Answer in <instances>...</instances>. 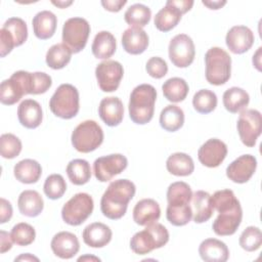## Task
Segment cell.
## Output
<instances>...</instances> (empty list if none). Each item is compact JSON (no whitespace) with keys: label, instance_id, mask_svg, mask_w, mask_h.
Instances as JSON below:
<instances>
[{"label":"cell","instance_id":"obj_22","mask_svg":"<svg viewBox=\"0 0 262 262\" xmlns=\"http://www.w3.org/2000/svg\"><path fill=\"white\" fill-rule=\"evenodd\" d=\"M161 217V208L152 199H143L136 203L133 209V220L136 224L146 226Z\"/></svg>","mask_w":262,"mask_h":262},{"label":"cell","instance_id":"obj_40","mask_svg":"<svg viewBox=\"0 0 262 262\" xmlns=\"http://www.w3.org/2000/svg\"><path fill=\"white\" fill-rule=\"evenodd\" d=\"M217 96L209 89H201L192 97L193 108L200 114H209L217 106Z\"/></svg>","mask_w":262,"mask_h":262},{"label":"cell","instance_id":"obj_54","mask_svg":"<svg viewBox=\"0 0 262 262\" xmlns=\"http://www.w3.org/2000/svg\"><path fill=\"white\" fill-rule=\"evenodd\" d=\"M202 3L207 6L209 9H219L221 8L222 6H224L226 4V1H220V0H217V1H202Z\"/></svg>","mask_w":262,"mask_h":262},{"label":"cell","instance_id":"obj_5","mask_svg":"<svg viewBox=\"0 0 262 262\" xmlns=\"http://www.w3.org/2000/svg\"><path fill=\"white\" fill-rule=\"evenodd\" d=\"M49 108L58 118L64 120L74 118L80 110L78 89L68 83L59 85L49 100Z\"/></svg>","mask_w":262,"mask_h":262},{"label":"cell","instance_id":"obj_48","mask_svg":"<svg viewBox=\"0 0 262 262\" xmlns=\"http://www.w3.org/2000/svg\"><path fill=\"white\" fill-rule=\"evenodd\" d=\"M145 70L150 77L155 79H161L168 73V66L163 58L154 56L146 61Z\"/></svg>","mask_w":262,"mask_h":262},{"label":"cell","instance_id":"obj_38","mask_svg":"<svg viewBox=\"0 0 262 262\" xmlns=\"http://www.w3.org/2000/svg\"><path fill=\"white\" fill-rule=\"evenodd\" d=\"M151 17V11L150 9L141 3H135L131 5L124 14L125 21L130 27H138L142 28L145 27Z\"/></svg>","mask_w":262,"mask_h":262},{"label":"cell","instance_id":"obj_32","mask_svg":"<svg viewBox=\"0 0 262 262\" xmlns=\"http://www.w3.org/2000/svg\"><path fill=\"white\" fill-rule=\"evenodd\" d=\"M184 124V113L182 108L175 104L165 106L160 114L161 127L169 132L179 130Z\"/></svg>","mask_w":262,"mask_h":262},{"label":"cell","instance_id":"obj_50","mask_svg":"<svg viewBox=\"0 0 262 262\" xmlns=\"http://www.w3.org/2000/svg\"><path fill=\"white\" fill-rule=\"evenodd\" d=\"M12 217V206L4 198L0 199V223L3 224L9 221Z\"/></svg>","mask_w":262,"mask_h":262},{"label":"cell","instance_id":"obj_49","mask_svg":"<svg viewBox=\"0 0 262 262\" xmlns=\"http://www.w3.org/2000/svg\"><path fill=\"white\" fill-rule=\"evenodd\" d=\"M15 47L14 40L11 35L3 28L0 30V55L1 57L6 56Z\"/></svg>","mask_w":262,"mask_h":262},{"label":"cell","instance_id":"obj_29","mask_svg":"<svg viewBox=\"0 0 262 262\" xmlns=\"http://www.w3.org/2000/svg\"><path fill=\"white\" fill-rule=\"evenodd\" d=\"M222 100L226 111L231 114H236L244 111L248 106L250 102V96L249 93L243 88L231 87L223 93Z\"/></svg>","mask_w":262,"mask_h":262},{"label":"cell","instance_id":"obj_58","mask_svg":"<svg viewBox=\"0 0 262 262\" xmlns=\"http://www.w3.org/2000/svg\"><path fill=\"white\" fill-rule=\"evenodd\" d=\"M78 261H100V259L98 257L95 256H90V255H85V256H81L78 258Z\"/></svg>","mask_w":262,"mask_h":262},{"label":"cell","instance_id":"obj_2","mask_svg":"<svg viewBox=\"0 0 262 262\" xmlns=\"http://www.w3.org/2000/svg\"><path fill=\"white\" fill-rule=\"evenodd\" d=\"M157 90L149 84L136 86L129 98L128 111L131 121L138 125H144L151 121L155 113Z\"/></svg>","mask_w":262,"mask_h":262},{"label":"cell","instance_id":"obj_20","mask_svg":"<svg viewBox=\"0 0 262 262\" xmlns=\"http://www.w3.org/2000/svg\"><path fill=\"white\" fill-rule=\"evenodd\" d=\"M17 118L21 126L35 129L42 123L43 113L40 103L34 99L23 100L17 107Z\"/></svg>","mask_w":262,"mask_h":262},{"label":"cell","instance_id":"obj_39","mask_svg":"<svg viewBox=\"0 0 262 262\" xmlns=\"http://www.w3.org/2000/svg\"><path fill=\"white\" fill-rule=\"evenodd\" d=\"M210 203L213 210L218 213L231 210L241 204L231 189L217 190L210 196Z\"/></svg>","mask_w":262,"mask_h":262},{"label":"cell","instance_id":"obj_26","mask_svg":"<svg viewBox=\"0 0 262 262\" xmlns=\"http://www.w3.org/2000/svg\"><path fill=\"white\" fill-rule=\"evenodd\" d=\"M13 174L16 180L25 184L36 183L41 175L42 168L41 165L32 159H25L19 161L14 165Z\"/></svg>","mask_w":262,"mask_h":262},{"label":"cell","instance_id":"obj_43","mask_svg":"<svg viewBox=\"0 0 262 262\" xmlns=\"http://www.w3.org/2000/svg\"><path fill=\"white\" fill-rule=\"evenodd\" d=\"M43 190L46 196L50 200L60 199L67 190V183L64 178L60 174L49 175L44 182Z\"/></svg>","mask_w":262,"mask_h":262},{"label":"cell","instance_id":"obj_45","mask_svg":"<svg viewBox=\"0 0 262 262\" xmlns=\"http://www.w3.org/2000/svg\"><path fill=\"white\" fill-rule=\"evenodd\" d=\"M239 246L247 252L257 251L262 244V232L259 227L248 226L241 234Z\"/></svg>","mask_w":262,"mask_h":262},{"label":"cell","instance_id":"obj_18","mask_svg":"<svg viewBox=\"0 0 262 262\" xmlns=\"http://www.w3.org/2000/svg\"><path fill=\"white\" fill-rule=\"evenodd\" d=\"M98 115L100 119L110 127L120 125L124 118V105L119 97H104L98 106Z\"/></svg>","mask_w":262,"mask_h":262},{"label":"cell","instance_id":"obj_56","mask_svg":"<svg viewBox=\"0 0 262 262\" xmlns=\"http://www.w3.org/2000/svg\"><path fill=\"white\" fill-rule=\"evenodd\" d=\"M14 261H39V258L33 256L30 253H26V254H21L18 257H16L14 259Z\"/></svg>","mask_w":262,"mask_h":262},{"label":"cell","instance_id":"obj_14","mask_svg":"<svg viewBox=\"0 0 262 262\" xmlns=\"http://www.w3.org/2000/svg\"><path fill=\"white\" fill-rule=\"evenodd\" d=\"M257 160L252 155H243L232 161L226 168V176L234 183H246L254 175Z\"/></svg>","mask_w":262,"mask_h":262},{"label":"cell","instance_id":"obj_19","mask_svg":"<svg viewBox=\"0 0 262 262\" xmlns=\"http://www.w3.org/2000/svg\"><path fill=\"white\" fill-rule=\"evenodd\" d=\"M122 45L129 54H141L148 46V36L142 28L130 27L122 35Z\"/></svg>","mask_w":262,"mask_h":262},{"label":"cell","instance_id":"obj_44","mask_svg":"<svg viewBox=\"0 0 262 262\" xmlns=\"http://www.w3.org/2000/svg\"><path fill=\"white\" fill-rule=\"evenodd\" d=\"M11 238L17 246L26 247L31 245L36 237L35 228L26 222H20L15 224L10 232Z\"/></svg>","mask_w":262,"mask_h":262},{"label":"cell","instance_id":"obj_35","mask_svg":"<svg viewBox=\"0 0 262 262\" xmlns=\"http://www.w3.org/2000/svg\"><path fill=\"white\" fill-rule=\"evenodd\" d=\"M67 175L75 185H83L91 178L90 164L83 159L72 160L67 166Z\"/></svg>","mask_w":262,"mask_h":262},{"label":"cell","instance_id":"obj_17","mask_svg":"<svg viewBox=\"0 0 262 262\" xmlns=\"http://www.w3.org/2000/svg\"><path fill=\"white\" fill-rule=\"evenodd\" d=\"M50 247L55 256L61 259H71L79 252L80 243L76 234L60 231L52 237Z\"/></svg>","mask_w":262,"mask_h":262},{"label":"cell","instance_id":"obj_52","mask_svg":"<svg viewBox=\"0 0 262 262\" xmlns=\"http://www.w3.org/2000/svg\"><path fill=\"white\" fill-rule=\"evenodd\" d=\"M167 2L170 5L176 7L182 14H184L185 12L190 10L192 5H193V1L192 0H169Z\"/></svg>","mask_w":262,"mask_h":262},{"label":"cell","instance_id":"obj_53","mask_svg":"<svg viewBox=\"0 0 262 262\" xmlns=\"http://www.w3.org/2000/svg\"><path fill=\"white\" fill-rule=\"evenodd\" d=\"M12 238H11V235L10 233L4 231V230H1L0 231V252L3 254L7 251H9L12 247Z\"/></svg>","mask_w":262,"mask_h":262},{"label":"cell","instance_id":"obj_30","mask_svg":"<svg viewBox=\"0 0 262 262\" xmlns=\"http://www.w3.org/2000/svg\"><path fill=\"white\" fill-rule=\"evenodd\" d=\"M168 172L175 176H188L194 170V164L190 156L185 152H174L166 161Z\"/></svg>","mask_w":262,"mask_h":262},{"label":"cell","instance_id":"obj_57","mask_svg":"<svg viewBox=\"0 0 262 262\" xmlns=\"http://www.w3.org/2000/svg\"><path fill=\"white\" fill-rule=\"evenodd\" d=\"M73 1H52V4L59 7V8H66L69 5H71Z\"/></svg>","mask_w":262,"mask_h":262},{"label":"cell","instance_id":"obj_8","mask_svg":"<svg viewBox=\"0 0 262 262\" xmlns=\"http://www.w3.org/2000/svg\"><path fill=\"white\" fill-rule=\"evenodd\" d=\"M89 34L90 25L85 18L71 17L64 21L62 27V43L73 53H79L85 48Z\"/></svg>","mask_w":262,"mask_h":262},{"label":"cell","instance_id":"obj_41","mask_svg":"<svg viewBox=\"0 0 262 262\" xmlns=\"http://www.w3.org/2000/svg\"><path fill=\"white\" fill-rule=\"evenodd\" d=\"M13 38L15 47L23 45L28 38V28L24 19L19 17H10L2 26Z\"/></svg>","mask_w":262,"mask_h":262},{"label":"cell","instance_id":"obj_47","mask_svg":"<svg viewBox=\"0 0 262 262\" xmlns=\"http://www.w3.org/2000/svg\"><path fill=\"white\" fill-rule=\"evenodd\" d=\"M52 85L51 77L43 72L31 73V94L45 93Z\"/></svg>","mask_w":262,"mask_h":262},{"label":"cell","instance_id":"obj_15","mask_svg":"<svg viewBox=\"0 0 262 262\" xmlns=\"http://www.w3.org/2000/svg\"><path fill=\"white\" fill-rule=\"evenodd\" d=\"M255 41L254 33L246 26H233L225 37L228 49L234 54H243L253 46Z\"/></svg>","mask_w":262,"mask_h":262},{"label":"cell","instance_id":"obj_55","mask_svg":"<svg viewBox=\"0 0 262 262\" xmlns=\"http://www.w3.org/2000/svg\"><path fill=\"white\" fill-rule=\"evenodd\" d=\"M261 50L262 48L259 47L258 50L253 55V64L258 71H261Z\"/></svg>","mask_w":262,"mask_h":262},{"label":"cell","instance_id":"obj_42","mask_svg":"<svg viewBox=\"0 0 262 262\" xmlns=\"http://www.w3.org/2000/svg\"><path fill=\"white\" fill-rule=\"evenodd\" d=\"M167 220L174 226L186 225L192 218V209L190 205L185 206H167Z\"/></svg>","mask_w":262,"mask_h":262},{"label":"cell","instance_id":"obj_11","mask_svg":"<svg viewBox=\"0 0 262 262\" xmlns=\"http://www.w3.org/2000/svg\"><path fill=\"white\" fill-rule=\"evenodd\" d=\"M128 166V160L122 154H112L97 158L93 163L95 178L100 182H106L116 175L121 174Z\"/></svg>","mask_w":262,"mask_h":262},{"label":"cell","instance_id":"obj_9","mask_svg":"<svg viewBox=\"0 0 262 262\" xmlns=\"http://www.w3.org/2000/svg\"><path fill=\"white\" fill-rule=\"evenodd\" d=\"M236 128L242 142L248 147L255 146L262 132L261 113L253 108L242 111L236 123Z\"/></svg>","mask_w":262,"mask_h":262},{"label":"cell","instance_id":"obj_12","mask_svg":"<svg viewBox=\"0 0 262 262\" xmlns=\"http://www.w3.org/2000/svg\"><path fill=\"white\" fill-rule=\"evenodd\" d=\"M124 76L123 66L117 60H104L97 64L95 77L100 90L103 92L116 91Z\"/></svg>","mask_w":262,"mask_h":262},{"label":"cell","instance_id":"obj_25","mask_svg":"<svg viewBox=\"0 0 262 262\" xmlns=\"http://www.w3.org/2000/svg\"><path fill=\"white\" fill-rule=\"evenodd\" d=\"M17 207L21 215L37 217L43 211L44 201L38 191L27 189L21 191L18 195Z\"/></svg>","mask_w":262,"mask_h":262},{"label":"cell","instance_id":"obj_7","mask_svg":"<svg viewBox=\"0 0 262 262\" xmlns=\"http://www.w3.org/2000/svg\"><path fill=\"white\" fill-rule=\"evenodd\" d=\"M94 208L93 199L86 192L73 195L61 209L62 220L72 226L81 225L92 214Z\"/></svg>","mask_w":262,"mask_h":262},{"label":"cell","instance_id":"obj_34","mask_svg":"<svg viewBox=\"0 0 262 262\" xmlns=\"http://www.w3.org/2000/svg\"><path fill=\"white\" fill-rule=\"evenodd\" d=\"M26 95L19 81L11 75L9 79L2 81L0 86V101L5 105H12Z\"/></svg>","mask_w":262,"mask_h":262},{"label":"cell","instance_id":"obj_51","mask_svg":"<svg viewBox=\"0 0 262 262\" xmlns=\"http://www.w3.org/2000/svg\"><path fill=\"white\" fill-rule=\"evenodd\" d=\"M126 3H127L126 0H102L101 1V5L103 6V8L112 12L120 11Z\"/></svg>","mask_w":262,"mask_h":262},{"label":"cell","instance_id":"obj_28","mask_svg":"<svg viewBox=\"0 0 262 262\" xmlns=\"http://www.w3.org/2000/svg\"><path fill=\"white\" fill-rule=\"evenodd\" d=\"M117 49V43L114 35L107 31L98 32L92 42L91 50L98 59H106L114 55Z\"/></svg>","mask_w":262,"mask_h":262},{"label":"cell","instance_id":"obj_21","mask_svg":"<svg viewBox=\"0 0 262 262\" xmlns=\"http://www.w3.org/2000/svg\"><path fill=\"white\" fill-rule=\"evenodd\" d=\"M112 236V229L101 222H93L87 225L82 233L83 242L91 248H102L106 246L111 242Z\"/></svg>","mask_w":262,"mask_h":262},{"label":"cell","instance_id":"obj_46","mask_svg":"<svg viewBox=\"0 0 262 262\" xmlns=\"http://www.w3.org/2000/svg\"><path fill=\"white\" fill-rule=\"evenodd\" d=\"M21 141L11 133H4L0 137V154L4 159H14L21 151Z\"/></svg>","mask_w":262,"mask_h":262},{"label":"cell","instance_id":"obj_3","mask_svg":"<svg viewBox=\"0 0 262 262\" xmlns=\"http://www.w3.org/2000/svg\"><path fill=\"white\" fill-rule=\"evenodd\" d=\"M169 242V232L167 228L161 224L152 222L146 227L136 232L130 239V248L137 255H145L164 247Z\"/></svg>","mask_w":262,"mask_h":262},{"label":"cell","instance_id":"obj_23","mask_svg":"<svg viewBox=\"0 0 262 262\" xmlns=\"http://www.w3.org/2000/svg\"><path fill=\"white\" fill-rule=\"evenodd\" d=\"M199 254L206 262H225L229 258L227 246L217 238L204 239L199 247Z\"/></svg>","mask_w":262,"mask_h":262},{"label":"cell","instance_id":"obj_27","mask_svg":"<svg viewBox=\"0 0 262 262\" xmlns=\"http://www.w3.org/2000/svg\"><path fill=\"white\" fill-rule=\"evenodd\" d=\"M210 193L205 190H196L192 193L191 209L192 218L195 223L207 222L213 215V208L210 203Z\"/></svg>","mask_w":262,"mask_h":262},{"label":"cell","instance_id":"obj_10","mask_svg":"<svg viewBox=\"0 0 262 262\" xmlns=\"http://www.w3.org/2000/svg\"><path fill=\"white\" fill-rule=\"evenodd\" d=\"M169 58L177 68H187L195 56V47L192 39L186 34H178L170 40Z\"/></svg>","mask_w":262,"mask_h":262},{"label":"cell","instance_id":"obj_36","mask_svg":"<svg viewBox=\"0 0 262 262\" xmlns=\"http://www.w3.org/2000/svg\"><path fill=\"white\" fill-rule=\"evenodd\" d=\"M192 198L190 186L183 181H176L169 185L167 189V201L170 206L189 205Z\"/></svg>","mask_w":262,"mask_h":262},{"label":"cell","instance_id":"obj_1","mask_svg":"<svg viewBox=\"0 0 262 262\" xmlns=\"http://www.w3.org/2000/svg\"><path fill=\"white\" fill-rule=\"evenodd\" d=\"M135 191V184L131 180L117 179L111 182L100 200V210L103 216L112 220L122 218Z\"/></svg>","mask_w":262,"mask_h":262},{"label":"cell","instance_id":"obj_37","mask_svg":"<svg viewBox=\"0 0 262 262\" xmlns=\"http://www.w3.org/2000/svg\"><path fill=\"white\" fill-rule=\"evenodd\" d=\"M72 53L71 49L63 43H57L47 50L45 60L49 68L53 70H60L70 62Z\"/></svg>","mask_w":262,"mask_h":262},{"label":"cell","instance_id":"obj_33","mask_svg":"<svg viewBox=\"0 0 262 262\" xmlns=\"http://www.w3.org/2000/svg\"><path fill=\"white\" fill-rule=\"evenodd\" d=\"M162 90L167 100L171 102H180L186 98L189 87L184 79L173 77L164 82L162 85Z\"/></svg>","mask_w":262,"mask_h":262},{"label":"cell","instance_id":"obj_16","mask_svg":"<svg viewBox=\"0 0 262 262\" xmlns=\"http://www.w3.org/2000/svg\"><path fill=\"white\" fill-rule=\"evenodd\" d=\"M243 210L241 204L231 210L219 213L212 224L213 231L220 236L232 235L242 223Z\"/></svg>","mask_w":262,"mask_h":262},{"label":"cell","instance_id":"obj_13","mask_svg":"<svg viewBox=\"0 0 262 262\" xmlns=\"http://www.w3.org/2000/svg\"><path fill=\"white\" fill-rule=\"evenodd\" d=\"M227 156V145L218 138L208 139L198 150L200 163L208 168L218 167Z\"/></svg>","mask_w":262,"mask_h":262},{"label":"cell","instance_id":"obj_31","mask_svg":"<svg viewBox=\"0 0 262 262\" xmlns=\"http://www.w3.org/2000/svg\"><path fill=\"white\" fill-rule=\"evenodd\" d=\"M182 13L174 6L166 2V5L155 16V27L161 32H169L180 21Z\"/></svg>","mask_w":262,"mask_h":262},{"label":"cell","instance_id":"obj_6","mask_svg":"<svg viewBox=\"0 0 262 262\" xmlns=\"http://www.w3.org/2000/svg\"><path fill=\"white\" fill-rule=\"evenodd\" d=\"M103 137V131L98 123L93 120H86L74 129L71 140L76 150L87 154L100 146Z\"/></svg>","mask_w":262,"mask_h":262},{"label":"cell","instance_id":"obj_24","mask_svg":"<svg viewBox=\"0 0 262 262\" xmlns=\"http://www.w3.org/2000/svg\"><path fill=\"white\" fill-rule=\"evenodd\" d=\"M57 17L49 10H42L38 12L32 20L34 34L40 40L50 39L55 33Z\"/></svg>","mask_w":262,"mask_h":262},{"label":"cell","instance_id":"obj_4","mask_svg":"<svg viewBox=\"0 0 262 262\" xmlns=\"http://www.w3.org/2000/svg\"><path fill=\"white\" fill-rule=\"evenodd\" d=\"M206 80L215 86L225 84L231 75V57L220 47H212L205 54Z\"/></svg>","mask_w":262,"mask_h":262}]
</instances>
